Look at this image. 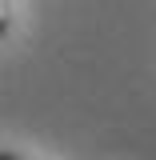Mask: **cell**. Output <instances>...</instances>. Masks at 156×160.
I'll return each instance as SVG.
<instances>
[{
  "label": "cell",
  "mask_w": 156,
  "mask_h": 160,
  "mask_svg": "<svg viewBox=\"0 0 156 160\" xmlns=\"http://www.w3.org/2000/svg\"><path fill=\"white\" fill-rule=\"evenodd\" d=\"M8 24H12V8H8V0H0V40L8 36Z\"/></svg>",
  "instance_id": "cell-1"
},
{
  "label": "cell",
  "mask_w": 156,
  "mask_h": 160,
  "mask_svg": "<svg viewBox=\"0 0 156 160\" xmlns=\"http://www.w3.org/2000/svg\"><path fill=\"white\" fill-rule=\"evenodd\" d=\"M0 160H20V156H16V152H0Z\"/></svg>",
  "instance_id": "cell-2"
}]
</instances>
